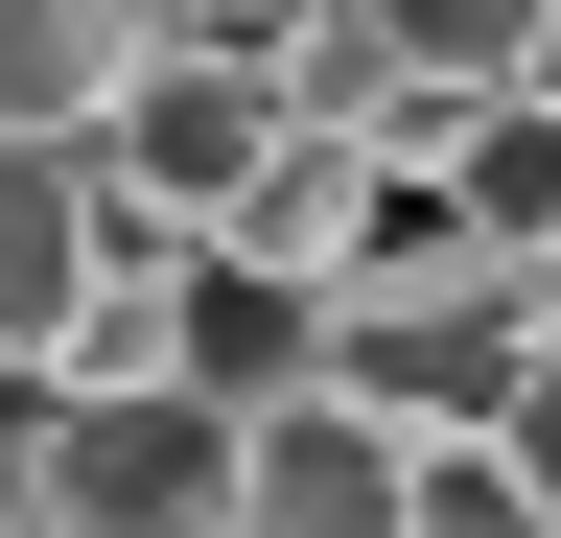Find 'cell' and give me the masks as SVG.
Returning a JSON list of instances; mask_svg holds the SVG:
<instances>
[{
  "label": "cell",
  "instance_id": "5",
  "mask_svg": "<svg viewBox=\"0 0 561 538\" xmlns=\"http://www.w3.org/2000/svg\"><path fill=\"white\" fill-rule=\"evenodd\" d=\"M117 282V234H94V164L70 141H0V398H47L70 352V305Z\"/></svg>",
  "mask_w": 561,
  "mask_h": 538
},
{
  "label": "cell",
  "instance_id": "4",
  "mask_svg": "<svg viewBox=\"0 0 561 538\" xmlns=\"http://www.w3.org/2000/svg\"><path fill=\"white\" fill-rule=\"evenodd\" d=\"M398 422H351V398L305 375V398H257L234 422V538H398Z\"/></svg>",
  "mask_w": 561,
  "mask_h": 538
},
{
  "label": "cell",
  "instance_id": "7",
  "mask_svg": "<svg viewBox=\"0 0 561 538\" xmlns=\"http://www.w3.org/2000/svg\"><path fill=\"white\" fill-rule=\"evenodd\" d=\"M421 187L468 211V257H491V282H538V257H561V117H538V94L445 117V164H421Z\"/></svg>",
  "mask_w": 561,
  "mask_h": 538
},
{
  "label": "cell",
  "instance_id": "13",
  "mask_svg": "<svg viewBox=\"0 0 561 538\" xmlns=\"http://www.w3.org/2000/svg\"><path fill=\"white\" fill-rule=\"evenodd\" d=\"M0 538H24V515H0Z\"/></svg>",
  "mask_w": 561,
  "mask_h": 538
},
{
  "label": "cell",
  "instance_id": "1",
  "mask_svg": "<svg viewBox=\"0 0 561 538\" xmlns=\"http://www.w3.org/2000/svg\"><path fill=\"white\" fill-rule=\"evenodd\" d=\"M538 375V282H491V257H445V282H351L328 305V398L398 445H491Z\"/></svg>",
  "mask_w": 561,
  "mask_h": 538
},
{
  "label": "cell",
  "instance_id": "3",
  "mask_svg": "<svg viewBox=\"0 0 561 538\" xmlns=\"http://www.w3.org/2000/svg\"><path fill=\"white\" fill-rule=\"evenodd\" d=\"M24 538H234V398H47L24 422Z\"/></svg>",
  "mask_w": 561,
  "mask_h": 538
},
{
  "label": "cell",
  "instance_id": "10",
  "mask_svg": "<svg viewBox=\"0 0 561 538\" xmlns=\"http://www.w3.org/2000/svg\"><path fill=\"white\" fill-rule=\"evenodd\" d=\"M491 445H515V492L561 515V328H538V375H515V422H491Z\"/></svg>",
  "mask_w": 561,
  "mask_h": 538
},
{
  "label": "cell",
  "instance_id": "6",
  "mask_svg": "<svg viewBox=\"0 0 561 538\" xmlns=\"http://www.w3.org/2000/svg\"><path fill=\"white\" fill-rule=\"evenodd\" d=\"M140 94V0H0V141H94Z\"/></svg>",
  "mask_w": 561,
  "mask_h": 538
},
{
  "label": "cell",
  "instance_id": "11",
  "mask_svg": "<svg viewBox=\"0 0 561 538\" xmlns=\"http://www.w3.org/2000/svg\"><path fill=\"white\" fill-rule=\"evenodd\" d=\"M515 94H538V117H561V24H538V71H515Z\"/></svg>",
  "mask_w": 561,
  "mask_h": 538
},
{
  "label": "cell",
  "instance_id": "12",
  "mask_svg": "<svg viewBox=\"0 0 561 538\" xmlns=\"http://www.w3.org/2000/svg\"><path fill=\"white\" fill-rule=\"evenodd\" d=\"M538 328H561V257H538Z\"/></svg>",
  "mask_w": 561,
  "mask_h": 538
},
{
  "label": "cell",
  "instance_id": "2",
  "mask_svg": "<svg viewBox=\"0 0 561 538\" xmlns=\"http://www.w3.org/2000/svg\"><path fill=\"white\" fill-rule=\"evenodd\" d=\"M70 164H94V234H117V257H210V234H234V187L280 164V71L140 47V94H117Z\"/></svg>",
  "mask_w": 561,
  "mask_h": 538
},
{
  "label": "cell",
  "instance_id": "8",
  "mask_svg": "<svg viewBox=\"0 0 561 538\" xmlns=\"http://www.w3.org/2000/svg\"><path fill=\"white\" fill-rule=\"evenodd\" d=\"M351 24L398 47V94H445V117H468V94H515V71H538L561 0H351Z\"/></svg>",
  "mask_w": 561,
  "mask_h": 538
},
{
  "label": "cell",
  "instance_id": "9",
  "mask_svg": "<svg viewBox=\"0 0 561 538\" xmlns=\"http://www.w3.org/2000/svg\"><path fill=\"white\" fill-rule=\"evenodd\" d=\"M398 538H561V515L515 492V445H421L398 468Z\"/></svg>",
  "mask_w": 561,
  "mask_h": 538
}]
</instances>
